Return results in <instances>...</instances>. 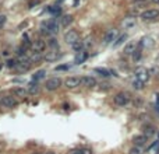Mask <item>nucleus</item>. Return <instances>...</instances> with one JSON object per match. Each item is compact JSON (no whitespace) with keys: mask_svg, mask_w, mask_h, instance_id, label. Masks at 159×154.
<instances>
[{"mask_svg":"<svg viewBox=\"0 0 159 154\" xmlns=\"http://www.w3.org/2000/svg\"><path fill=\"white\" fill-rule=\"evenodd\" d=\"M60 28L59 23L52 18V20H48V21H43L42 23V32L43 34H52V32H57Z\"/></svg>","mask_w":159,"mask_h":154,"instance_id":"nucleus-1","label":"nucleus"},{"mask_svg":"<svg viewBox=\"0 0 159 154\" xmlns=\"http://www.w3.org/2000/svg\"><path fill=\"white\" fill-rule=\"evenodd\" d=\"M114 104L117 106H124L130 102V94L129 93H119L114 95Z\"/></svg>","mask_w":159,"mask_h":154,"instance_id":"nucleus-2","label":"nucleus"},{"mask_svg":"<svg viewBox=\"0 0 159 154\" xmlns=\"http://www.w3.org/2000/svg\"><path fill=\"white\" fill-rule=\"evenodd\" d=\"M60 85H62V80L59 77H52V79L46 80L45 83V88L48 91H56Z\"/></svg>","mask_w":159,"mask_h":154,"instance_id":"nucleus-3","label":"nucleus"},{"mask_svg":"<svg viewBox=\"0 0 159 154\" xmlns=\"http://www.w3.org/2000/svg\"><path fill=\"white\" fill-rule=\"evenodd\" d=\"M158 17H159V10L156 9H149L141 13V18L144 21H152V20H156Z\"/></svg>","mask_w":159,"mask_h":154,"instance_id":"nucleus-4","label":"nucleus"},{"mask_svg":"<svg viewBox=\"0 0 159 154\" xmlns=\"http://www.w3.org/2000/svg\"><path fill=\"white\" fill-rule=\"evenodd\" d=\"M0 101H2V106L4 108H15L18 104L13 95H3V97H0Z\"/></svg>","mask_w":159,"mask_h":154,"instance_id":"nucleus-5","label":"nucleus"},{"mask_svg":"<svg viewBox=\"0 0 159 154\" xmlns=\"http://www.w3.org/2000/svg\"><path fill=\"white\" fill-rule=\"evenodd\" d=\"M64 41H66L69 45H73L74 42L80 41V35L75 30H69L66 34H64Z\"/></svg>","mask_w":159,"mask_h":154,"instance_id":"nucleus-6","label":"nucleus"},{"mask_svg":"<svg viewBox=\"0 0 159 154\" xmlns=\"http://www.w3.org/2000/svg\"><path fill=\"white\" fill-rule=\"evenodd\" d=\"M78 85H80V79L75 77V76L67 77V79L64 80V87L69 88V90H74V88H77Z\"/></svg>","mask_w":159,"mask_h":154,"instance_id":"nucleus-7","label":"nucleus"},{"mask_svg":"<svg viewBox=\"0 0 159 154\" xmlns=\"http://www.w3.org/2000/svg\"><path fill=\"white\" fill-rule=\"evenodd\" d=\"M116 40H117V30L112 28V30H109L108 32L105 34V36H103V44L109 45V44H113V41H116Z\"/></svg>","mask_w":159,"mask_h":154,"instance_id":"nucleus-8","label":"nucleus"},{"mask_svg":"<svg viewBox=\"0 0 159 154\" xmlns=\"http://www.w3.org/2000/svg\"><path fill=\"white\" fill-rule=\"evenodd\" d=\"M135 74H137L135 79L140 80V81L144 83V84L148 81V80H149V72H148L147 69H142V67H141V69H138L137 72H135Z\"/></svg>","mask_w":159,"mask_h":154,"instance_id":"nucleus-9","label":"nucleus"},{"mask_svg":"<svg viewBox=\"0 0 159 154\" xmlns=\"http://www.w3.org/2000/svg\"><path fill=\"white\" fill-rule=\"evenodd\" d=\"M31 48H32L34 52H38V53H41V52L45 51L46 42L43 40H35L32 44H31Z\"/></svg>","mask_w":159,"mask_h":154,"instance_id":"nucleus-10","label":"nucleus"},{"mask_svg":"<svg viewBox=\"0 0 159 154\" xmlns=\"http://www.w3.org/2000/svg\"><path fill=\"white\" fill-rule=\"evenodd\" d=\"M80 84L84 85V87L92 88V87H95L96 85V80L93 79V77H91V76H84V77L80 79Z\"/></svg>","mask_w":159,"mask_h":154,"instance_id":"nucleus-11","label":"nucleus"},{"mask_svg":"<svg viewBox=\"0 0 159 154\" xmlns=\"http://www.w3.org/2000/svg\"><path fill=\"white\" fill-rule=\"evenodd\" d=\"M147 142H148V137H145L144 135H137V136L133 137V143H134V146H137V147L145 146Z\"/></svg>","mask_w":159,"mask_h":154,"instance_id":"nucleus-12","label":"nucleus"},{"mask_svg":"<svg viewBox=\"0 0 159 154\" xmlns=\"http://www.w3.org/2000/svg\"><path fill=\"white\" fill-rule=\"evenodd\" d=\"M87 59H88V53L82 49V51L77 52V55H75V57H74V63L75 65H81V63H84Z\"/></svg>","mask_w":159,"mask_h":154,"instance_id":"nucleus-13","label":"nucleus"},{"mask_svg":"<svg viewBox=\"0 0 159 154\" xmlns=\"http://www.w3.org/2000/svg\"><path fill=\"white\" fill-rule=\"evenodd\" d=\"M60 56H62V53H59L57 51H52V52H48V53L43 56V59H45L46 62H56Z\"/></svg>","mask_w":159,"mask_h":154,"instance_id":"nucleus-14","label":"nucleus"},{"mask_svg":"<svg viewBox=\"0 0 159 154\" xmlns=\"http://www.w3.org/2000/svg\"><path fill=\"white\" fill-rule=\"evenodd\" d=\"M142 135H144L145 137H152L153 135H155V127L152 126V125H145L144 129H142Z\"/></svg>","mask_w":159,"mask_h":154,"instance_id":"nucleus-15","label":"nucleus"},{"mask_svg":"<svg viewBox=\"0 0 159 154\" xmlns=\"http://www.w3.org/2000/svg\"><path fill=\"white\" fill-rule=\"evenodd\" d=\"M13 94L18 98H25L28 94V90H25L24 87H15L14 90H13Z\"/></svg>","mask_w":159,"mask_h":154,"instance_id":"nucleus-16","label":"nucleus"},{"mask_svg":"<svg viewBox=\"0 0 159 154\" xmlns=\"http://www.w3.org/2000/svg\"><path fill=\"white\" fill-rule=\"evenodd\" d=\"M135 49H137V44H135V42H129L126 46H124L123 53H124V55H127V56H130V55L134 53Z\"/></svg>","mask_w":159,"mask_h":154,"instance_id":"nucleus-17","label":"nucleus"},{"mask_svg":"<svg viewBox=\"0 0 159 154\" xmlns=\"http://www.w3.org/2000/svg\"><path fill=\"white\" fill-rule=\"evenodd\" d=\"M121 25L124 27V30H129V28L134 27L135 25V18L134 17H126L123 21H121Z\"/></svg>","mask_w":159,"mask_h":154,"instance_id":"nucleus-18","label":"nucleus"},{"mask_svg":"<svg viewBox=\"0 0 159 154\" xmlns=\"http://www.w3.org/2000/svg\"><path fill=\"white\" fill-rule=\"evenodd\" d=\"M73 23V15H64V17L60 18V25L62 27H69L70 24Z\"/></svg>","mask_w":159,"mask_h":154,"instance_id":"nucleus-19","label":"nucleus"},{"mask_svg":"<svg viewBox=\"0 0 159 154\" xmlns=\"http://www.w3.org/2000/svg\"><path fill=\"white\" fill-rule=\"evenodd\" d=\"M28 59H30L31 63H38V62L41 60V59H42V55L38 53V52H32V55H31V56L28 57Z\"/></svg>","mask_w":159,"mask_h":154,"instance_id":"nucleus-20","label":"nucleus"},{"mask_svg":"<svg viewBox=\"0 0 159 154\" xmlns=\"http://www.w3.org/2000/svg\"><path fill=\"white\" fill-rule=\"evenodd\" d=\"M39 91V85L36 81L30 83V87H28V94H36Z\"/></svg>","mask_w":159,"mask_h":154,"instance_id":"nucleus-21","label":"nucleus"},{"mask_svg":"<svg viewBox=\"0 0 159 154\" xmlns=\"http://www.w3.org/2000/svg\"><path fill=\"white\" fill-rule=\"evenodd\" d=\"M126 40H127V35H126V34H123V35H120V36H117V40L113 42V46H114V48H117V46L123 45Z\"/></svg>","mask_w":159,"mask_h":154,"instance_id":"nucleus-22","label":"nucleus"},{"mask_svg":"<svg viewBox=\"0 0 159 154\" xmlns=\"http://www.w3.org/2000/svg\"><path fill=\"white\" fill-rule=\"evenodd\" d=\"M45 74H46L45 70H38V72L32 76V80L34 81H39V80H42L43 77H45Z\"/></svg>","mask_w":159,"mask_h":154,"instance_id":"nucleus-23","label":"nucleus"},{"mask_svg":"<svg viewBox=\"0 0 159 154\" xmlns=\"http://www.w3.org/2000/svg\"><path fill=\"white\" fill-rule=\"evenodd\" d=\"M131 56H133V59H134V62H138L141 59V46L138 45V44H137V49L134 51V53H133Z\"/></svg>","mask_w":159,"mask_h":154,"instance_id":"nucleus-24","label":"nucleus"},{"mask_svg":"<svg viewBox=\"0 0 159 154\" xmlns=\"http://www.w3.org/2000/svg\"><path fill=\"white\" fill-rule=\"evenodd\" d=\"M71 48L74 49L75 52H80V51H82V49H84V42H82V41H77V42H74L71 45Z\"/></svg>","mask_w":159,"mask_h":154,"instance_id":"nucleus-25","label":"nucleus"},{"mask_svg":"<svg viewBox=\"0 0 159 154\" xmlns=\"http://www.w3.org/2000/svg\"><path fill=\"white\" fill-rule=\"evenodd\" d=\"M18 65V60L17 59H9V60L6 62V66L9 67V69H15Z\"/></svg>","mask_w":159,"mask_h":154,"instance_id":"nucleus-26","label":"nucleus"},{"mask_svg":"<svg viewBox=\"0 0 159 154\" xmlns=\"http://www.w3.org/2000/svg\"><path fill=\"white\" fill-rule=\"evenodd\" d=\"M133 88H134V90H142V88H144V83H141L140 81V80H137L135 79L134 81H133Z\"/></svg>","mask_w":159,"mask_h":154,"instance_id":"nucleus-27","label":"nucleus"},{"mask_svg":"<svg viewBox=\"0 0 159 154\" xmlns=\"http://www.w3.org/2000/svg\"><path fill=\"white\" fill-rule=\"evenodd\" d=\"M95 72L99 73L101 76H103V77H108V76H110V72H109L108 69H101V67H96Z\"/></svg>","mask_w":159,"mask_h":154,"instance_id":"nucleus-28","label":"nucleus"},{"mask_svg":"<svg viewBox=\"0 0 159 154\" xmlns=\"http://www.w3.org/2000/svg\"><path fill=\"white\" fill-rule=\"evenodd\" d=\"M48 45L50 46V48H59V42H57L54 38H50V40L48 41Z\"/></svg>","mask_w":159,"mask_h":154,"instance_id":"nucleus-29","label":"nucleus"},{"mask_svg":"<svg viewBox=\"0 0 159 154\" xmlns=\"http://www.w3.org/2000/svg\"><path fill=\"white\" fill-rule=\"evenodd\" d=\"M130 154H142L141 147H137V146H134L133 148H130Z\"/></svg>","mask_w":159,"mask_h":154,"instance_id":"nucleus-30","label":"nucleus"},{"mask_svg":"<svg viewBox=\"0 0 159 154\" xmlns=\"http://www.w3.org/2000/svg\"><path fill=\"white\" fill-rule=\"evenodd\" d=\"M6 21H7V17H6V15H4V14H0V28L4 27Z\"/></svg>","mask_w":159,"mask_h":154,"instance_id":"nucleus-31","label":"nucleus"},{"mask_svg":"<svg viewBox=\"0 0 159 154\" xmlns=\"http://www.w3.org/2000/svg\"><path fill=\"white\" fill-rule=\"evenodd\" d=\"M67 69H69V65H62V66H57L54 70H56V72H60V70H67Z\"/></svg>","mask_w":159,"mask_h":154,"instance_id":"nucleus-32","label":"nucleus"},{"mask_svg":"<svg viewBox=\"0 0 159 154\" xmlns=\"http://www.w3.org/2000/svg\"><path fill=\"white\" fill-rule=\"evenodd\" d=\"M45 154H56V153H54V151H46Z\"/></svg>","mask_w":159,"mask_h":154,"instance_id":"nucleus-33","label":"nucleus"},{"mask_svg":"<svg viewBox=\"0 0 159 154\" xmlns=\"http://www.w3.org/2000/svg\"><path fill=\"white\" fill-rule=\"evenodd\" d=\"M3 66H4V65H3V63H0V70L3 69Z\"/></svg>","mask_w":159,"mask_h":154,"instance_id":"nucleus-34","label":"nucleus"},{"mask_svg":"<svg viewBox=\"0 0 159 154\" xmlns=\"http://www.w3.org/2000/svg\"><path fill=\"white\" fill-rule=\"evenodd\" d=\"M153 3H159V0H152Z\"/></svg>","mask_w":159,"mask_h":154,"instance_id":"nucleus-35","label":"nucleus"},{"mask_svg":"<svg viewBox=\"0 0 159 154\" xmlns=\"http://www.w3.org/2000/svg\"><path fill=\"white\" fill-rule=\"evenodd\" d=\"M32 154H41V153H39V151H35V153H32Z\"/></svg>","mask_w":159,"mask_h":154,"instance_id":"nucleus-36","label":"nucleus"},{"mask_svg":"<svg viewBox=\"0 0 159 154\" xmlns=\"http://www.w3.org/2000/svg\"><path fill=\"white\" fill-rule=\"evenodd\" d=\"M0 106H2V101H0Z\"/></svg>","mask_w":159,"mask_h":154,"instance_id":"nucleus-37","label":"nucleus"},{"mask_svg":"<svg viewBox=\"0 0 159 154\" xmlns=\"http://www.w3.org/2000/svg\"><path fill=\"white\" fill-rule=\"evenodd\" d=\"M140 2H144V0H140Z\"/></svg>","mask_w":159,"mask_h":154,"instance_id":"nucleus-38","label":"nucleus"}]
</instances>
